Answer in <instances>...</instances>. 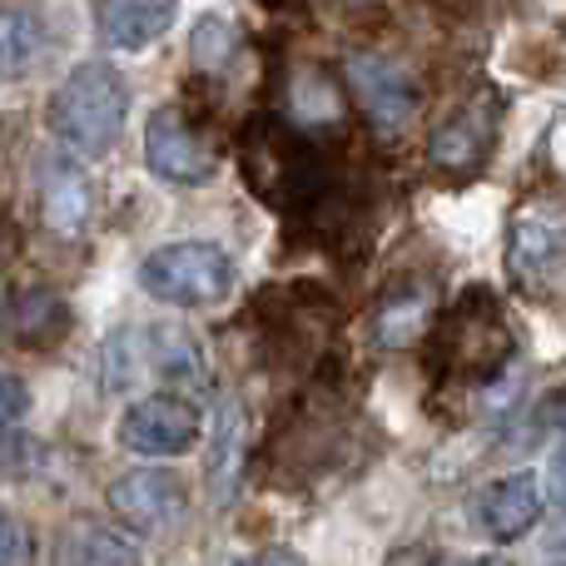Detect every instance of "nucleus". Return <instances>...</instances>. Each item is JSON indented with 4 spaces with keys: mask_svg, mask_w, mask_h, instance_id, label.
<instances>
[{
    "mask_svg": "<svg viewBox=\"0 0 566 566\" xmlns=\"http://www.w3.org/2000/svg\"><path fill=\"white\" fill-rule=\"evenodd\" d=\"M507 264L522 279H547L552 269L566 264V199L562 195H532L512 214Z\"/></svg>",
    "mask_w": 566,
    "mask_h": 566,
    "instance_id": "nucleus-3",
    "label": "nucleus"
},
{
    "mask_svg": "<svg viewBox=\"0 0 566 566\" xmlns=\"http://www.w3.org/2000/svg\"><path fill=\"white\" fill-rule=\"evenodd\" d=\"M50 566H139V547L99 522H70L55 537Z\"/></svg>",
    "mask_w": 566,
    "mask_h": 566,
    "instance_id": "nucleus-14",
    "label": "nucleus"
},
{
    "mask_svg": "<svg viewBox=\"0 0 566 566\" xmlns=\"http://www.w3.org/2000/svg\"><path fill=\"white\" fill-rule=\"evenodd\" d=\"M105 388H125L129 378H135V353H129V333H115V338L105 343Z\"/></svg>",
    "mask_w": 566,
    "mask_h": 566,
    "instance_id": "nucleus-21",
    "label": "nucleus"
},
{
    "mask_svg": "<svg viewBox=\"0 0 566 566\" xmlns=\"http://www.w3.org/2000/svg\"><path fill=\"white\" fill-rule=\"evenodd\" d=\"M145 159L159 179H169V185H205V179H214V169H219V159H214V149L205 145V135L169 105L149 115Z\"/></svg>",
    "mask_w": 566,
    "mask_h": 566,
    "instance_id": "nucleus-5",
    "label": "nucleus"
},
{
    "mask_svg": "<svg viewBox=\"0 0 566 566\" xmlns=\"http://www.w3.org/2000/svg\"><path fill=\"white\" fill-rule=\"evenodd\" d=\"M547 507L566 512V442H557L547 458Z\"/></svg>",
    "mask_w": 566,
    "mask_h": 566,
    "instance_id": "nucleus-23",
    "label": "nucleus"
},
{
    "mask_svg": "<svg viewBox=\"0 0 566 566\" xmlns=\"http://www.w3.org/2000/svg\"><path fill=\"white\" fill-rule=\"evenodd\" d=\"M259 566H308V562H303V557H293V552H269V557L259 562Z\"/></svg>",
    "mask_w": 566,
    "mask_h": 566,
    "instance_id": "nucleus-25",
    "label": "nucleus"
},
{
    "mask_svg": "<svg viewBox=\"0 0 566 566\" xmlns=\"http://www.w3.org/2000/svg\"><path fill=\"white\" fill-rule=\"evenodd\" d=\"M20 562V527L10 517H0V566H15Z\"/></svg>",
    "mask_w": 566,
    "mask_h": 566,
    "instance_id": "nucleus-24",
    "label": "nucleus"
},
{
    "mask_svg": "<svg viewBox=\"0 0 566 566\" xmlns=\"http://www.w3.org/2000/svg\"><path fill=\"white\" fill-rule=\"evenodd\" d=\"M452 323H458V338H452V363H458L468 378H492V373L507 368L512 358V328L502 323V313L492 308L488 293H472L452 308Z\"/></svg>",
    "mask_w": 566,
    "mask_h": 566,
    "instance_id": "nucleus-7",
    "label": "nucleus"
},
{
    "mask_svg": "<svg viewBox=\"0 0 566 566\" xmlns=\"http://www.w3.org/2000/svg\"><path fill=\"white\" fill-rule=\"evenodd\" d=\"M542 482L537 472H502L478 492V522L492 542H517L542 517Z\"/></svg>",
    "mask_w": 566,
    "mask_h": 566,
    "instance_id": "nucleus-9",
    "label": "nucleus"
},
{
    "mask_svg": "<svg viewBox=\"0 0 566 566\" xmlns=\"http://www.w3.org/2000/svg\"><path fill=\"white\" fill-rule=\"evenodd\" d=\"M90 209H95V195H90V179L80 175V165L45 159L40 165V214H45L50 234L75 239L90 224Z\"/></svg>",
    "mask_w": 566,
    "mask_h": 566,
    "instance_id": "nucleus-12",
    "label": "nucleus"
},
{
    "mask_svg": "<svg viewBox=\"0 0 566 566\" xmlns=\"http://www.w3.org/2000/svg\"><path fill=\"white\" fill-rule=\"evenodd\" d=\"M30 408V392L15 373H0V422H15Z\"/></svg>",
    "mask_w": 566,
    "mask_h": 566,
    "instance_id": "nucleus-22",
    "label": "nucleus"
},
{
    "mask_svg": "<svg viewBox=\"0 0 566 566\" xmlns=\"http://www.w3.org/2000/svg\"><path fill=\"white\" fill-rule=\"evenodd\" d=\"M40 55V25L30 10H0V75H20Z\"/></svg>",
    "mask_w": 566,
    "mask_h": 566,
    "instance_id": "nucleus-18",
    "label": "nucleus"
},
{
    "mask_svg": "<svg viewBox=\"0 0 566 566\" xmlns=\"http://www.w3.org/2000/svg\"><path fill=\"white\" fill-rule=\"evenodd\" d=\"M119 442H125L129 452H145V458H175V452H189L199 442L195 402L175 398V392L139 398L135 408L119 418Z\"/></svg>",
    "mask_w": 566,
    "mask_h": 566,
    "instance_id": "nucleus-4",
    "label": "nucleus"
},
{
    "mask_svg": "<svg viewBox=\"0 0 566 566\" xmlns=\"http://www.w3.org/2000/svg\"><path fill=\"white\" fill-rule=\"evenodd\" d=\"M428 318H432V293L422 283H408V289H392L382 293L378 313H373V338L382 348H408L428 333Z\"/></svg>",
    "mask_w": 566,
    "mask_h": 566,
    "instance_id": "nucleus-15",
    "label": "nucleus"
},
{
    "mask_svg": "<svg viewBox=\"0 0 566 566\" xmlns=\"http://www.w3.org/2000/svg\"><path fill=\"white\" fill-rule=\"evenodd\" d=\"M155 368L165 382H189V388H205V353H199V343L189 338V333L179 328H155Z\"/></svg>",
    "mask_w": 566,
    "mask_h": 566,
    "instance_id": "nucleus-16",
    "label": "nucleus"
},
{
    "mask_svg": "<svg viewBox=\"0 0 566 566\" xmlns=\"http://www.w3.org/2000/svg\"><path fill=\"white\" fill-rule=\"evenodd\" d=\"M139 283L155 293L159 303H175V308H209V303H224L234 289V259L219 244L205 239H179L165 244L139 264Z\"/></svg>",
    "mask_w": 566,
    "mask_h": 566,
    "instance_id": "nucleus-2",
    "label": "nucleus"
},
{
    "mask_svg": "<svg viewBox=\"0 0 566 566\" xmlns=\"http://www.w3.org/2000/svg\"><path fill=\"white\" fill-rule=\"evenodd\" d=\"M234 45H239V30L224 15H205L195 25V35H189V55H195L199 70H224Z\"/></svg>",
    "mask_w": 566,
    "mask_h": 566,
    "instance_id": "nucleus-19",
    "label": "nucleus"
},
{
    "mask_svg": "<svg viewBox=\"0 0 566 566\" xmlns=\"http://www.w3.org/2000/svg\"><path fill=\"white\" fill-rule=\"evenodd\" d=\"M175 25V0H99V30L115 50H145Z\"/></svg>",
    "mask_w": 566,
    "mask_h": 566,
    "instance_id": "nucleus-13",
    "label": "nucleus"
},
{
    "mask_svg": "<svg viewBox=\"0 0 566 566\" xmlns=\"http://www.w3.org/2000/svg\"><path fill=\"white\" fill-rule=\"evenodd\" d=\"M129 115V90L119 80V70L85 60L65 75V85L50 99V129L65 139L75 155H105L119 139Z\"/></svg>",
    "mask_w": 566,
    "mask_h": 566,
    "instance_id": "nucleus-1",
    "label": "nucleus"
},
{
    "mask_svg": "<svg viewBox=\"0 0 566 566\" xmlns=\"http://www.w3.org/2000/svg\"><path fill=\"white\" fill-rule=\"evenodd\" d=\"M492 139H497V109L488 99H472V105H462L458 115L432 129L428 159L438 169H448V175H468V169H478L488 159Z\"/></svg>",
    "mask_w": 566,
    "mask_h": 566,
    "instance_id": "nucleus-11",
    "label": "nucleus"
},
{
    "mask_svg": "<svg viewBox=\"0 0 566 566\" xmlns=\"http://www.w3.org/2000/svg\"><path fill=\"white\" fill-rule=\"evenodd\" d=\"M239 452H244V418H239V408L229 402V408L219 412L214 452H209V488H214L219 497H229V488H234V478H239Z\"/></svg>",
    "mask_w": 566,
    "mask_h": 566,
    "instance_id": "nucleus-17",
    "label": "nucleus"
},
{
    "mask_svg": "<svg viewBox=\"0 0 566 566\" xmlns=\"http://www.w3.org/2000/svg\"><path fill=\"white\" fill-rule=\"evenodd\" d=\"M343 80H348L353 99H358L363 115L378 129H402L412 119V109H418V85H412V75L382 55H348Z\"/></svg>",
    "mask_w": 566,
    "mask_h": 566,
    "instance_id": "nucleus-6",
    "label": "nucleus"
},
{
    "mask_svg": "<svg viewBox=\"0 0 566 566\" xmlns=\"http://www.w3.org/2000/svg\"><path fill=\"white\" fill-rule=\"evenodd\" d=\"M105 502H109V512H115L119 522H129L135 532H149V527L175 522L179 512H185L189 492H185V482H179L175 472L139 468V472H125V478L109 482Z\"/></svg>",
    "mask_w": 566,
    "mask_h": 566,
    "instance_id": "nucleus-8",
    "label": "nucleus"
},
{
    "mask_svg": "<svg viewBox=\"0 0 566 566\" xmlns=\"http://www.w3.org/2000/svg\"><path fill=\"white\" fill-rule=\"evenodd\" d=\"M244 165H249V185L264 199H279V185L298 189L308 179V149L274 119H259L244 139Z\"/></svg>",
    "mask_w": 566,
    "mask_h": 566,
    "instance_id": "nucleus-10",
    "label": "nucleus"
},
{
    "mask_svg": "<svg viewBox=\"0 0 566 566\" xmlns=\"http://www.w3.org/2000/svg\"><path fill=\"white\" fill-rule=\"evenodd\" d=\"M60 323H65V308H60L55 293H30V298L15 308V333L30 343H50Z\"/></svg>",
    "mask_w": 566,
    "mask_h": 566,
    "instance_id": "nucleus-20",
    "label": "nucleus"
}]
</instances>
